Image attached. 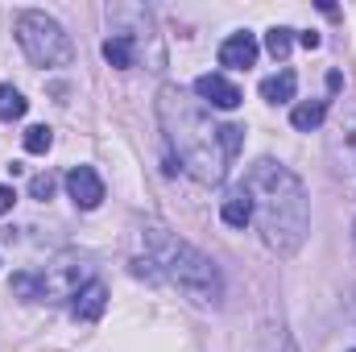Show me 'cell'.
I'll return each instance as SVG.
<instances>
[{"label": "cell", "instance_id": "cell-1", "mask_svg": "<svg viewBox=\"0 0 356 352\" xmlns=\"http://www.w3.org/2000/svg\"><path fill=\"white\" fill-rule=\"evenodd\" d=\"M245 195L253 203V220L261 224L269 249L282 257L298 253L311 232V203H307L302 182L286 166H277L273 158H261L245 175Z\"/></svg>", "mask_w": 356, "mask_h": 352}, {"label": "cell", "instance_id": "cell-22", "mask_svg": "<svg viewBox=\"0 0 356 352\" xmlns=\"http://www.w3.org/2000/svg\"><path fill=\"white\" fill-rule=\"evenodd\" d=\"M353 352H356V349H353Z\"/></svg>", "mask_w": 356, "mask_h": 352}, {"label": "cell", "instance_id": "cell-14", "mask_svg": "<svg viewBox=\"0 0 356 352\" xmlns=\"http://www.w3.org/2000/svg\"><path fill=\"white\" fill-rule=\"evenodd\" d=\"M25 108H29V99H25L21 91L8 88V83H0V120H21Z\"/></svg>", "mask_w": 356, "mask_h": 352}, {"label": "cell", "instance_id": "cell-7", "mask_svg": "<svg viewBox=\"0 0 356 352\" xmlns=\"http://www.w3.org/2000/svg\"><path fill=\"white\" fill-rule=\"evenodd\" d=\"M195 91L211 104V108H220V112H232V108H241V88L236 83H228L224 75H199L195 79Z\"/></svg>", "mask_w": 356, "mask_h": 352}, {"label": "cell", "instance_id": "cell-16", "mask_svg": "<svg viewBox=\"0 0 356 352\" xmlns=\"http://www.w3.org/2000/svg\"><path fill=\"white\" fill-rule=\"evenodd\" d=\"M220 141H224V154H228V162L241 154V145H245V129L241 125H220Z\"/></svg>", "mask_w": 356, "mask_h": 352}, {"label": "cell", "instance_id": "cell-8", "mask_svg": "<svg viewBox=\"0 0 356 352\" xmlns=\"http://www.w3.org/2000/svg\"><path fill=\"white\" fill-rule=\"evenodd\" d=\"M253 63H257V38H253V33H232V38L220 46V67L249 71Z\"/></svg>", "mask_w": 356, "mask_h": 352}, {"label": "cell", "instance_id": "cell-3", "mask_svg": "<svg viewBox=\"0 0 356 352\" xmlns=\"http://www.w3.org/2000/svg\"><path fill=\"white\" fill-rule=\"evenodd\" d=\"M145 249H149V262L162 265V273L175 282L178 290L203 307H216L224 298V282H220V269L211 265V257H203L195 245L178 241L175 232L166 228H145Z\"/></svg>", "mask_w": 356, "mask_h": 352}, {"label": "cell", "instance_id": "cell-19", "mask_svg": "<svg viewBox=\"0 0 356 352\" xmlns=\"http://www.w3.org/2000/svg\"><path fill=\"white\" fill-rule=\"evenodd\" d=\"M298 42H302L307 50H319V42H323V38H319L315 29H307V33H298Z\"/></svg>", "mask_w": 356, "mask_h": 352}, {"label": "cell", "instance_id": "cell-13", "mask_svg": "<svg viewBox=\"0 0 356 352\" xmlns=\"http://www.w3.org/2000/svg\"><path fill=\"white\" fill-rule=\"evenodd\" d=\"M294 88H298V75L294 71H277V75H269L261 83V95L269 104H286V99H294Z\"/></svg>", "mask_w": 356, "mask_h": 352}, {"label": "cell", "instance_id": "cell-2", "mask_svg": "<svg viewBox=\"0 0 356 352\" xmlns=\"http://www.w3.org/2000/svg\"><path fill=\"white\" fill-rule=\"evenodd\" d=\"M158 120L166 129V141L178 154L182 170L199 182H220L228 175V154L220 141V125H211V116L186 95L182 88L166 83L158 91Z\"/></svg>", "mask_w": 356, "mask_h": 352}, {"label": "cell", "instance_id": "cell-5", "mask_svg": "<svg viewBox=\"0 0 356 352\" xmlns=\"http://www.w3.org/2000/svg\"><path fill=\"white\" fill-rule=\"evenodd\" d=\"M38 282H42V298H46V303H63V298H75V294L88 286L91 269L83 262H75V257H63V262L46 265Z\"/></svg>", "mask_w": 356, "mask_h": 352}, {"label": "cell", "instance_id": "cell-12", "mask_svg": "<svg viewBox=\"0 0 356 352\" xmlns=\"http://www.w3.org/2000/svg\"><path fill=\"white\" fill-rule=\"evenodd\" d=\"M323 116H327V99H311V104H298V108L290 112V125H294L298 133H311V129L323 125Z\"/></svg>", "mask_w": 356, "mask_h": 352}, {"label": "cell", "instance_id": "cell-15", "mask_svg": "<svg viewBox=\"0 0 356 352\" xmlns=\"http://www.w3.org/2000/svg\"><path fill=\"white\" fill-rule=\"evenodd\" d=\"M50 145H54V133H50L46 125H29V129H25V150H29V154H46Z\"/></svg>", "mask_w": 356, "mask_h": 352}, {"label": "cell", "instance_id": "cell-6", "mask_svg": "<svg viewBox=\"0 0 356 352\" xmlns=\"http://www.w3.org/2000/svg\"><path fill=\"white\" fill-rule=\"evenodd\" d=\"M67 191H71L75 207H83V211H91V207L104 203V182H99V175H95L91 166H75V170L67 175Z\"/></svg>", "mask_w": 356, "mask_h": 352}, {"label": "cell", "instance_id": "cell-4", "mask_svg": "<svg viewBox=\"0 0 356 352\" xmlns=\"http://www.w3.org/2000/svg\"><path fill=\"white\" fill-rule=\"evenodd\" d=\"M17 42L29 54V63L38 67H67L75 58L71 38L63 33V25L46 13H21L17 17Z\"/></svg>", "mask_w": 356, "mask_h": 352}, {"label": "cell", "instance_id": "cell-11", "mask_svg": "<svg viewBox=\"0 0 356 352\" xmlns=\"http://www.w3.org/2000/svg\"><path fill=\"white\" fill-rule=\"evenodd\" d=\"M220 216H224V224H228V228H245V224L253 220V203H249V195H245V186H241V191H232V195L224 199V207H220Z\"/></svg>", "mask_w": 356, "mask_h": 352}, {"label": "cell", "instance_id": "cell-21", "mask_svg": "<svg viewBox=\"0 0 356 352\" xmlns=\"http://www.w3.org/2000/svg\"><path fill=\"white\" fill-rule=\"evenodd\" d=\"M353 237H356V228H353Z\"/></svg>", "mask_w": 356, "mask_h": 352}, {"label": "cell", "instance_id": "cell-18", "mask_svg": "<svg viewBox=\"0 0 356 352\" xmlns=\"http://www.w3.org/2000/svg\"><path fill=\"white\" fill-rule=\"evenodd\" d=\"M54 186H58V178L50 175V170L29 178V195H33V199H50V195H54Z\"/></svg>", "mask_w": 356, "mask_h": 352}, {"label": "cell", "instance_id": "cell-10", "mask_svg": "<svg viewBox=\"0 0 356 352\" xmlns=\"http://www.w3.org/2000/svg\"><path fill=\"white\" fill-rule=\"evenodd\" d=\"M104 58H108L116 71L133 67V58H137V42H133V33H112V38L104 42Z\"/></svg>", "mask_w": 356, "mask_h": 352}, {"label": "cell", "instance_id": "cell-17", "mask_svg": "<svg viewBox=\"0 0 356 352\" xmlns=\"http://www.w3.org/2000/svg\"><path fill=\"white\" fill-rule=\"evenodd\" d=\"M290 42H294L290 29H269L266 33V50L273 54V58H286V54H290Z\"/></svg>", "mask_w": 356, "mask_h": 352}, {"label": "cell", "instance_id": "cell-9", "mask_svg": "<svg viewBox=\"0 0 356 352\" xmlns=\"http://www.w3.org/2000/svg\"><path fill=\"white\" fill-rule=\"evenodd\" d=\"M104 307H108V290H104V282H95V278L71 298V315H75L79 323H95V319L104 315Z\"/></svg>", "mask_w": 356, "mask_h": 352}, {"label": "cell", "instance_id": "cell-20", "mask_svg": "<svg viewBox=\"0 0 356 352\" xmlns=\"http://www.w3.org/2000/svg\"><path fill=\"white\" fill-rule=\"evenodd\" d=\"M13 199H17V195H13V186H0V216L13 207Z\"/></svg>", "mask_w": 356, "mask_h": 352}]
</instances>
